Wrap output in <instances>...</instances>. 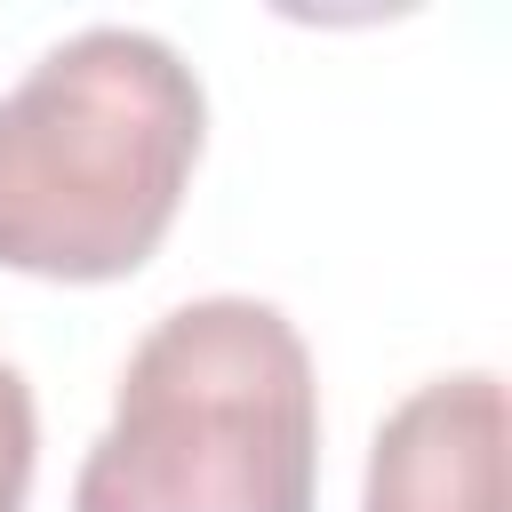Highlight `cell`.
I'll list each match as a JSON object with an SVG mask.
<instances>
[{
    "label": "cell",
    "mask_w": 512,
    "mask_h": 512,
    "mask_svg": "<svg viewBox=\"0 0 512 512\" xmlns=\"http://www.w3.org/2000/svg\"><path fill=\"white\" fill-rule=\"evenodd\" d=\"M360 512H504V384L488 368L416 384L376 424Z\"/></svg>",
    "instance_id": "3"
},
{
    "label": "cell",
    "mask_w": 512,
    "mask_h": 512,
    "mask_svg": "<svg viewBox=\"0 0 512 512\" xmlns=\"http://www.w3.org/2000/svg\"><path fill=\"white\" fill-rule=\"evenodd\" d=\"M320 384L264 296H192L144 328L72 512H312Z\"/></svg>",
    "instance_id": "2"
},
{
    "label": "cell",
    "mask_w": 512,
    "mask_h": 512,
    "mask_svg": "<svg viewBox=\"0 0 512 512\" xmlns=\"http://www.w3.org/2000/svg\"><path fill=\"white\" fill-rule=\"evenodd\" d=\"M32 456H40L32 384L0 360V512H24V496H32Z\"/></svg>",
    "instance_id": "4"
},
{
    "label": "cell",
    "mask_w": 512,
    "mask_h": 512,
    "mask_svg": "<svg viewBox=\"0 0 512 512\" xmlns=\"http://www.w3.org/2000/svg\"><path fill=\"white\" fill-rule=\"evenodd\" d=\"M208 136L200 72L136 24L56 40L0 96V272L128 280L176 224Z\"/></svg>",
    "instance_id": "1"
}]
</instances>
